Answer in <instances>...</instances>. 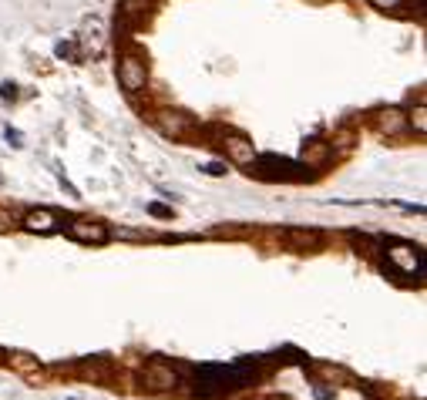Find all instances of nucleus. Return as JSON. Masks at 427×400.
Here are the masks:
<instances>
[{"mask_svg": "<svg viewBox=\"0 0 427 400\" xmlns=\"http://www.w3.org/2000/svg\"><path fill=\"white\" fill-rule=\"evenodd\" d=\"M118 81H121V88L131 94L142 91L145 81H148V64H145L138 54H125L118 64Z\"/></svg>", "mask_w": 427, "mask_h": 400, "instance_id": "1", "label": "nucleus"}, {"mask_svg": "<svg viewBox=\"0 0 427 400\" xmlns=\"http://www.w3.org/2000/svg\"><path fill=\"white\" fill-rule=\"evenodd\" d=\"M68 232L78 239V242H105L108 239V229L101 222H91V219H74L68 225Z\"/></svg>", "mask_w": 427, "mask_h": 400, "instance_id": "2", "label": "nucleus"}, {"mask_svg": "<svg viewBox=\"0 0 427 400\" xmlns=\"http://www.w3.org/2000/svg\"><path fill=\"white\" fill-rule=\"evenodd\" d=\"M387 259H391L393 266L401 272H417L421 276V252H414L411 246H393L387 249Z\"/></svg>", "mask_w": 427, "mask_h": 400, "instance_id": "3", "label": "nucleus"}, {"mask_svg": "<svg viewBox=\"0 0 427 400\" xmlns=\"http://www.w3.org/2000/svg\"><path fill=\"white\" fill-rule=\"evenodd\" d=\"M222 145H226L229 158H232L236 165H252V162H256V148H252V141H246V138H239V135H232V138H226Z\"/></svg>", "mask_w": 427, "mask_h": 400, "instance_id": "4", "label": "nucleus"}, {"mask_svg": "<svg viewBox=\"0 0 427 400\" xmlns=\"http://www.w3.org/2000/svg\"><path fill=\"white\" fill-rule=\"evenodd\" d=\"M145 380H148L152 387H158V390H168V387H175V384H178L175 370H172V366H162V364L148 366V370H145Z\"/></svg>", "mask_w": 427, "mask_h": 400, "instance_id": "5", "label": "nucleus"}, {"mask_svg": "<svg viewBox=\"0 0 427 400\" xmlns=\"http://www.w3.org/2000/svg\"><path fill=\"white\" fill-rule=\"evenodd\" d=\"M24 225L31 232H51V229L58 225V219H54V212H48V209H34V212H27Z\"/></svg>", "mask_w": 427, "mask_h": 400, "instance_id": "6", "label": "nucleus"}, {"mask_svg": "<svg viewBox=\"0 0 427 400\" xmlns=\"http://www.w3.org/2000/svg\"><path fill=\"white\" fill-rule=\"evenodd\" d=\"M158 128L165 131V135H182V131L189 128V118L178 115V111H165V115H158Z\"/></svg>", "mask_w": 427, "mask_h": 400, "instance_id": "7", "label": "nucleus"}, {"mask_svg": "<svg viewBox=\"0 0 427 400\" xmlns=\"http://www.w3.org/2000/svg\"><path fill=\"white\" fill-rule=\"evenodd\" d=\"M380 131H384V135H401L403 131L401 111H384V115H380Z\"/></svg>", "mask_w": 427, "mask_h": 400, "instance_id": "8", "label": "nucleus"}, {"mask_svg": "<svg viewBox=\"0 0 427 400\" xmlns=\"http://www.w3.org/2000/svg\"><path fill=\"white\" fill-rule=\"evenodd\" d=\"M411 125L417 128V135H424V131H427V108H424V105L414 108V115H411Z\"/></svg>", "mask_w": 427, "mask_h": 400, "instance_id": "9", "label": "nucleus"}, {"mask_svg": "<svg viewBox=\"0 0 427 400\" xmlns=\"http://www.w3.org/2000/svg\"><path fill=\"white\" fill-rule=\"evenodd\" d=\"M326 152H330L326 145H313V148H307V152H303V162H307V165L323 162V158H326Z\"/></svg>", "mask_w": 427, "mask_h": 400, "instance_id": "10", "label": "nucleus"}, {"mask_svg": "<svg viewBox=\"0 0 427 400\" xmlns=\"http://www.w3.org/2000/svg\"><path fill=\"white\" fill-rule=\"evenodd\" d=\"M148 4H152V0H125V4H121V11L128 14V17H135V14L148 11Z\"/></svg>", "mask_w": 427, "mask_h": 400, "instance_id": "11", "label": "nucleus"}, {"mask_svg": "<svg viewBox=\"0 0 427 400\" xmlns=\"http://www.w3.org/2000/svg\"><path fill=\"white\" fill-rule=\"evenodd\" d=\"M374 7H380V11H401V7H407V0H370Z\"/></svg>", "mask_w": 427, "mask_h": 400, "instance_id": "12", "label": "nucleus"}, {"mask_svg": "<svg viewBox=\"0 0 427 400\" xmlns=\"http://www.w3.org/2000/svg\"><path fill=\"white\" fill-rule=\"evenodd\" d=\"M148 212H152V215H158V219H168V215H172V209H168V205H158V202H155V205H148Z\"/></svg>", "mask_w": 427, "mask_h": 400, "instance_id": "13", "label": "nucleus"}, {"mask_svg": "<svg viewBox=\"0 0 427 400\" xmlns=\"http://www.w3.org/2000/svg\"><path fill=\"white\" fill-rule=\"evenodd\" d=\"M205 172H209V175H226V165H222V162H209V165H205Z\"/></svg>", "mask_w": 427, "mask_h": 400, "instance_id": "14", "label": "nucleus"}, {"mask_svg": "<svg viewBox=\"0 0 427 400\" xmlns=\"http://www.w3.org/2000/svg\"><path fill=\"white\" fill-rule=\"evenodd\" d=\"M11 222H14V219H11V212H4V209H0V229H11Z\"/></svg>", "mask_w": 427, "mask_h": 400, "instance_id": "15", "label": "nucleus"}]
</instances>
